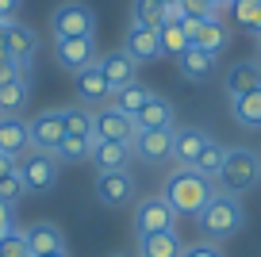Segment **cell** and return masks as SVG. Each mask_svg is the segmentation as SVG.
<instances>
[{"label": "cell", "mask_w": 261, "mask_h": 257, "mask_svg": "<svg viewBox=\"0 0 261 257\" xmlns=\"http://www.w3.org/2000/svg\"><path fill=\"white\" fill-rule=\"evenodd\" d=\"M96 119H92V135L100 138V142H127L135 146V138H139V123L130 119V115L115 112V108H104V112H92Z\"/></svg>", "instance_id": "52a82bcc"}, {"label": "cell", "mask_w": 261, "mask_h": 257, "mask_svg": "<svg viewBox=\"0 0 261 257\" xmlns=\"http://www.w3.org/2000/svg\"><path fill=\"white\" fill-rule=\"evenodd\" d=\"M196 223H200L204 238L219 242V238H230V234H238V230H242V223H246V211H242V203H238L234 196H223V192H215L212 200H207V208L200 211V215H196Z\"/></svg>", "instance_id": "7a4b0ae2"}, {"label": "cell", "mask_w": 261, "mask_h": 257, "mask_svg": "<svg viewBox=\"0 0 261 257\" xmlns=\"http://www.w3.org/2000/svg\"><path fill=\"white\" fill-rule=\"evenodd\" d=\"M62 115H65V135L96 138V135H92V119H96V115H92V112H85V108H62Z\"/></svg>", "instance_id": "4dcf8cb0"}, {"label": "cell", "mask_w": 261, "mask_h": 257, "mask_svg": "<svg viewBox=\"0 0 261 257\" xmlns=\"http://www.w3.org/2000/svg\"><path fill=\"white\" fill-rule=\"evenodd\" d=\"M27 135H31L35 150H54L58 142L65 138V115L62 112H42L27 123Z\"/></svg>", "instance_id": "4fadbf2b"}, {"label": "cell", "mask_w": 261, "mask_h": 257, "mask_svg": "<svg viewBox=\"0 0 261 257\" xmlns=\"http://www.w3.org/2000/svg\"><path fill=\"white\" fill-rule=\"evenodd\" d=\"M130 150L139 153L142 161H150V165H158V161H169L173 153V127H162V131H139V138H135V146Z\"/></svg>", "instance_id": "9a60e30c"}, {"label": "cell", "mask_w": 261, "mask_h": 257, "mask_svg": "<svg viewBox=\"0 0 261 257\" xmlns=\"http://www.w3.org/2000/svg\"><path fill=\"white\" fill-rule=\"evenodd\" d=\"M180 257H223V249L215 242H196V246H185Z\"/></svg>", "instance_id": "74e56055"}, {"label": "cell", "mask_w": 261, "mask_h": 257, "mask_svg": "<svg viewBox=\"0 0 261 257\" xmlns=\"http://www.w3.org/2000/svg\"><path fill=\"white\" fill-rule=\"evenodd\" d=\"M230 4H234V0H215V8H230Z\"/></svg>", "instance_id": "7bdbcfd3"}, {"label": "cell", "mask_w": 261, "mask_h": 257, "mask_svg": "<svg viewBox=\"0 0 261 257\" xmlns=\"http://www.w3.org/2000/svg\"><path fill=\"white\" fill-rule=\"evenodd\" d=\"M230 115H234L238 127L261 131V89H253V92H246V96L230 100Z\"/></svg>", "instance_id": "603a6c76"}, {"label": "cell", "mask_w": 261, "mask_h": 257, "mask_svg": "<svg viewBox=\"0 0 261 257\" xmlns=\"http://www.w3.org/2000/svg\"><path fill=\"white\" fill-rule=\"evenodd\" d=\"M257 65H261V35H257Z\"/></svg>", "instance_id": "ee69618b"}, {"label": "cell", "mask_w": 261, "mask_h": 257, "mask_svg": "<svg viewBox=\"0 0 261 257\" xmlns=\"http://www.w3.org/2000/svg\"><path fill=\"white\" fill-rule=\"evenodd\" d=\"M169 230H177V211H173L162 196L142 200L139 211H135V234H139V238H150V234H169Z\"/></svg>", "instance_id": "8992f818"}, {"label": "cell", "mask_w": 261, "mask_h": 257, "mask_svg": "<svg viewBox=\"0 0 261 257\" xmlns=\"http://www.w3.org/2000/svg\"><path fill=\"white\" fill-rule=\"evenodd\" d=\"M230 12H234V23H242L246 31L261 35V0H234Z\"/></svg>", "instance_id": "1f68e13d"}, {"label": "cell", "mask_w": 261, "mask_h": 257, "mask_svg": "<svg viewBox=\"0 0 261 257\" xmlns=\"http://www.w3.org/2000/svg\"><path fill=\"white\" fill-rule=\"evenodd\" d=\"M130 146L127 142H92V153H89V161L100 169V173H115V169H127V161H130Z\"/></svg>", "instance_id": "d6986e66"}, {"label": "cell", "mask_w": 261, "mask_h": 257, "mask_svg": "<svg viewBox=\"0 0 261 257\" xmlns=\"http://www.w3.org/2000/svg\"><path fill=\"white\" fill-rule=\"evenodd\" d=\"M253 89H261V65L257 62H238V65L227 69V96L230 100L246 96Z\"/></svg>", "instance_id": "ffe728a7"}, {"label": "cell", "mask_w": 261, "mask_h": 257, "mask_svg": "<svg viewBox=\"0 0 261 257\" xmlns=\"http://www.w3.org/2000/svg\"><path fill=\"white\" fill-rule=\"evenodd\" d=\"M139 131H162V127H173V104L165 96H150V104L135 115Z\"/></svg>", "instance_id": "cb8c5ba5"}, {"label": "cell", "mask_w": 261, "mask_h": 257, "mask_svg": "<svg viewBox=\"0 0 261 257\" xmlns=\"http://www.w3.org/2000/svg\"><path fill=\"white\" fill-rule=\"evenodd\" d=\"M185 8V19H215V0H180Z\"/></svg>", "instance_id": "d590c367"}, {"label": "cell", "mask_w": 261, "mask_h": 257, "mask_svg": "<svg viewBox=\"0 0 261 257\" xmlns=\"http://www.w3.org/2000/svg\"><path fill=\"white\" fill-rule=\"evenodd\" d=\"M219 192L223 196H242L250 192L253 185L261 181V158L253 150H227V158H223V169H219Z\"/></svg>", "instance_id": "3957f363"}, {"label": "cell", "mask_w": 261, "mask_h": 257, "mask_svg": "<svg viewBox=\"0 0 261 257\" xmlns=\"http://www.w3.org/2000/svg\"><path fill=\"white\" fill-rule=\"evenodd\" d=\"M130 23L135 27H162L165 23V4L162 0H135L130 4Z\"/></svg>", "instance_id": "4316f807"}, {"label": "cell", "mask_w": 261, "mask_h": 257, "mask_svg": "<svg viewBox=\"0 0 261 257\" xmlns=\"http://www.w3.org/2000/svg\"><path fill=\"white\" fill-rule=\"evenodd\" d=\"M115 257H135V253H115Z\"/></svg>", "instance_id": "7dc6e473"}, {"label": "cell", "mask_w": 261, "mask_h": 257, "mask_svg": "<svg viewBox=\"0 0 261 257\" xmlns=\"http://www.w3.org/2000/svg\"><path fill=\"white\" fill-rule=\"evenodd\" d=\"M207 131H200V127H173V153L169 158L177 161L180 169H192L196 161H200V153L207 150Z\"/></svg>", "instance_id": "30bf717a"}, {"label": "cell", "mask_w": 261, "mask_h": 257, "mask_svg": "<svg viewBox=\"0 0 261 257\" xmlns=\"http://www.w3.org/2000/svg\"><path fill=\"white\" fill-rule=\"evenodd\" d=\"M96 69L104 73V81L112 85V92H119V89H127V85H135V69H139V62H135L127 50H112V54L96 58Z\"/></svg>", "instance_id": "7c38bea8"}, {"label": "cell", "mask_w": 261, "mask_h": 257, "mask_svg": "<svg viewBox=\"0 0 261 257\" xmlns=\"http://www.w3.org/2000/svg\"><path fill=\"white\" fill-rule=\"evenodd\" d=\"M23 104H27V77L0 85V115H16V112H23Z\"/></svg>", "instance_id": "f1b7e54d"}, {"label": "cell", "mask_w": 261, "mask_h": 257, "mask_svg": "<svg viewBox=\"0 0 261 257\" xmlns=\"http://www.w3.org/2000/svg\"><path fill=\"white\" fill-rule=\"evenodd\" d=\"M54 58H58V65L62 69H69V73H81V69H89V65H96V39L92 35H85V39H58L54 42Z\"/></svg>", "instance_id": "ba28073f"}, {"label": "cell", "mask_w": 261, "mask_h": 257, "mask_svg": "<svg viewBox=\"0 0 261 257\" xmlns=\"http://www.w3.org/2000/svg\"><path fill=\"white\" fill-rule=\"evenodd\" d=\"M46 257H69V253H65V249H62V253H46Z\"/></svg>", "instance_id": "f6af8a7d"}, {"label": "cell", "mask_w": 261, "mask_h": 257, "mask_svg": "<svg viewBox=\"0 0 261 257\" xmlns=\"http://www.w3.org/2000/svg\"><path fill=\"white\" fill-rule=\"evenodd\" d=\"M16 173H19L27 192H50L58 181V158L50 150H35L31 146L27 153L16 158Z\"/></svg>", "instance_id": "277c9868"}, {"label": "cell", "mask_w": 261, "mask_h": 257, "mask_svg": "<svg viewBox=\"0 0 261 257\" xmlns=\"http://www.w3.org/2000/svg\"><path fill=\"white\" fill-rule=\"evenodd\" d=\"M92 142H96V138H77V135H65V138H62V142H58L50 153H54L58 161H89Z\"/></svg>", "instance_id": "83f0119b"}, {"label": "cell", "mask_w": 261, "mask_h": 257, "mask_svg": "<svg viewBox=\"0 0 261 257\" xmlns=\"http://www.w3.org/2000/svg\"><path fill=\"white\" fill-rule=\"evenodd\" d=\"M12 230H16V223H12V208H4V203H0V242L8 238Z\"/></svg>", "instance_id": "ab89813d"}, {"label": "cell", "mask_w": 261, "mask_h": 257, "mask_svg": "<svg viewBox=\"0 0 261 257\" xmlns=\"http://www.w3.org/2000/svg\"><path fill=\"white\" fill-rule=\"evenodd\" d=\"M4 42H8V58L19 65H31L39 54V31L27 23H8L4 27Z\"/></svg>", "instance_id": "5bb4252c"}, {"label": "cell", "mask_w": 261, "mask_h": 257, "mask_svg": "<svg viewBox=\"0 0 261 257\" xmlns=\"http://www.w3.org/2000/svg\"><path fill=\"white\" fill-rule=\"evenodd\" d=\"M23 196H27V188H23V181H19V173L0 181V203H4V208H16Z\"/></svg>", "instance_id": "836d02e7"}, {"label": "cell", "mask_w": 261, "mask_h": 257, "mask_svg": "<svg viewBox=\"0 0 261 257\" xmlns=\"http://www.w3.org/2000/svg\"><path fill=\"white\" fill-rule=\"evenodd\" d=\"M96 200L104 208H123V203L135 200V177L127 169H115V173H100L96 177Z\"/></svg>", "instance_id": "9c48e42d"}, {"label": "cell", "mask_w": 261, "mask_h": 257, "mask_svg": "<svg viewBox=\"0 0 261 257\" xmlns=\"http://www.w3.org/2000/svg\"><path fill=\"white\" fill-rule=\"evenodd\" d=\"M223 158H227V150H223L219 142H207V150L200 153V161H196L192 169L200 173V177H207V181H212V177H219V169H223Z\"/></svg>", "instance_id": "d6a6232c"}, {"label": "cell", "mask_w": 261, "mask_h": 257, "mask_svg": "<svg viewBox=\"0 0 261 257\" xmlns=\"http://www.w3.org/2000/svg\"><path fill=\"white\" fill-rule=\"evenodd\" d=\"M50 23H54V39H85L96 27V12L89 4H81V0H65V4L54 8Z\"/></svg>", "instance_id": "5b68a950"}, {"label": "cell", "mask_w": 261, "mask_h": 257, "mask_svg": "<svg viewBox=\"0 0 261 257\" xmlns=\"http://www.w3.org/2000/svg\"><path fill=\"white\" fill-rule=\"evenodd\" d=\"M73 77H77V96H81V104H104V100H112V85L104 81V73H100L96 65L73 73Z\"/></svg>", "instance_id": "44dd1931"}, {"label": "cell", "mask_w": 261, "mask_h": 257, "mask_svg": "<svg viewBox=\"0 0 261 257\" xmlns=\"http://www.w3.org/2000/svg\"><path fill=\"white\" fill-rule=\"evenodd\" d=\"M180 27H185L188 42H192L196 50H207V54H219V50L230 42L227 27H223L219 19H185Z\"/></svg>", "instance_id": "8fae6325"}, {"label": "cell", "mask_w": 261, "mask_h": 257, "mask_svg": "<svg viewBox=\"0 0 261 257\" xmlns=\"http://www.w3.org/2000/svg\"><path fill=\"white\" fill-rule=\"evenodd\" d=\"M123 50H127L135 62H154V58H162V42H158L154 27H135L130 23L127 39H123Z\"/></svg>", "instance_id": "e0dca14e"}, {"label": "cell", "mask_w": 261, "mask_h": 257, "mask_svg": "<svg viewBox=\"0 0 261 257\" xmlns=\"http://www.w3.org/2000/svg\"><path fill=\"white\" fill-rule=\"evenodd\" d=\"M150 96H154V92L146 89V85H127V89H119V92H112V100H115V112H123V115H130V119H135V115L142 112V108L150 104Z\"/></svg>", "instance_id": "484cf974"}, {"label": "cell", "mask_w": 261, "mask_h": 257, "mask_svg": "<svg viewBox=\"0 0 261 257\" xmlns=\"http://www.w3.org/2000/svg\"><path fill=\"white\" fill-rule=\"evenodd\" d=\"M162 4H165V8H169V4H180V0H162Z\"/></svg>", "instance_id": "bcb514c9"}, {"label": "cell", "mask_w": 261, "mask_h": 257, "mask_svg": "<svg viewBox=\"0 0 261 257\" xmlns=\"http://www.w3.org/2000/svg\"><path fill=\"white\" fill-rule=\"evenodd\" d=\"M16 16H19V0H0V23L4 27L16 23Z\"/></svg>", "instance_id": "f35d334b"}, {"label": "cell", "mask_w": 261, "mask_h": 257, "mask_svg": "<svg viewBox=\"0 0 261 257\" xmlns=\"http://www.w3.org/2000/svg\"><path fill=\"white\" fill-rule=\"evenodd\" d=\"M212 196H215L212 181L200 177L196 169H177L173 177H165V188H162V200L177 211V219L180 215H200Z\"/></svg>", "instance_id": "6da1fadb"}, {"label": "cell", "mask_w": 261, "mask_h": 257, "mask_svg": "<svg viewBox=\"0 0 261 257\" xmlns=\"http://www.w3.org/2000/svg\"><path fill=\"white\" fill-rule=\"evenodd\" d=\"M158 42H162V54H173V58H180L188 46H192L180 23H165V27H158Z\"/></svg>", "instance_id": "f546056e"}, {"label": "cell", "mask_w": 261, "mask_h": 257, "mask_svg": "<svg viewBox=\"0 0 261 257\" xmlns=\"http://www.w3.org/2000/svg\"><path fill=\"white\" fill-rule=\"evenodd\" d=\"M177 69L185 73L188 81H207L215 73V54H207V50H196V46H188L185 54L177 58Z\"/></svg>", "instance_id": "7402d4cb"}, {"label": "cell", "mask_w": 261, "mask_h": 257, "mask_svg": "<svg viewBox=\"0 0 261 257\" xmlns=\"http://www.w3.org/2000/svg\"><path fill=\"white\" fill-rule=\"evenodd\" d=\"M27 77V65L12 62V58H0V85H8V81H19Z\"/></svg>", "instance_id": "8d00e7d4"}, {"label": "cell", "mask_w": 261, "mask_h": 257, "mask_svg": "<svg viewBox=\"0 0 261 257\" xmlns=\"http://www.w3.org/2000/svg\"><path fill=\"white\" fill-rule=\"evenodd\" d=\"M0 257H31V249H27V234L12 230L8 238L0 242Z\"/></svg>", "instance_id": "e575fe53"}, {"label": "cell", "mask_w": 261, "mask_h": 257, "mask_svg": "<svg viewBox=\"0 0 261 257\" xmlns=\"http://www.w3.org/2000/svg\"><path fill=\"white\" fill-rule=\"evenodd\" d=\"M27 249H31V257H46V253H62L65 249V238H62V230H58L54 223H31L27 226Z\"/></svg>", "instance_id": "2e32d148"}, {"label": "cell", "mask_w": 261, "mask_h": 257, "mask_svg": "<svg viewBox=\"0 0 261 257\" xmlns=\"http://www.w3.org/2000/svg\"><path fill=\"white\" fill-rule=\"evenodd\" d=\"M12 173H16V158H12V153H0V181L12 177Z\"/></svg>", "instance_id": "60d3db41"}, {"label": "cell", "mask_w": 261, "mask_h": 257, "mask_svg": "<svg viewBox=\"0 0 261 257\" xmlns=\"http://www.w3.org/2000/svg\"><path fill=\"white\" fill-rule=\"evenodd\" d=\"M31 150V135H27V123L19 119V115H0V153H12V158H19V153Z\"/></svg>", "instance_id": "ac0fdd59"}, {"label": "cell", "mask_w": 261, "mask_h": 257, "mask_svg": "<svg viewBox=\"0 0 261 257\" xmlns=\"http://www.w3.org/2000/svg\"><path fill=\"white\" fill-rule=\"evenodd\" d=\"M180 253H185V242L177 238V230L139 238V257H180Z\"/></svg>", "instance_id": "d4e9b609"}, {"label": "cell", "mask_w": 261, "mask_h": 257, "mask_svg": "<svg viewBox=\"0 0 261 257\" xmlns=\"http://www.w3.org/2000/svg\"><path fill=\"white\" fill-rule=\"evenodd\" d=\"M0 58H8V42H4V23H0Z\"/></svg>", "instance_id": "b9f144b4"}]
</instances>
